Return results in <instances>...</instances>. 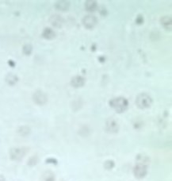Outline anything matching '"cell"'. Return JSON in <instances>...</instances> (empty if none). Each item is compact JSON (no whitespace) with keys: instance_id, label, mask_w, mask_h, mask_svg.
Returning a JSON list of instances; mask_svg holds the SVG:
<instances>
[{"instance_id":"4","label":"cell","mask_w":172,"mask_h":181,"mask_svg":"<svg viewBox=\"0 0 172 181\" xmlns=\"http://www.w3.org/2000/svg\"><path fill=\"white\" fill-rule=\"evenodd\" d=\"M148 172H149V165L141 163H137L133 170L134 176L138 179H143L147 176Z\"/></svg>"},{"instance_id":"15","label":"cell","mask_w":172,"mask_h":181,"mask_svg":"<svg viewBox=\"0 0 172 181\" xmlns=\"http://www.w3.org/2000/svg\"><path fill=\"white\" fill-rule=\"evenodd\" d=\"M41 181H55V174L52 171H46L41 176Z\"/></svg>"},{"instance_id":"6","label":"cell","mask_w":172,"mask_h":181,"mask_svg":"<svg viewBox=\"0 0 172 181\" xmlns=\"http://www.w3.org/2000/svg\"><path fill=\"white\" fill-rule=\"evenodd\" d=\"M97 23H98V19L95 15H92V14L84 16L82 19V24L87 29H94Z\"/></svg>"},{"instance_id":"2","label":"cell","mask_w":172,"mask_h":181,"mask_svg":"<svg viewBox=\"0 0 172 181\" xmlns=\"http://www.w3.org/2000/svg\"><path fill=\"white\" fill-rule=\"evenodd\" d=\"M152 104V98L149 94L142 92L137 96L136 98V105L139 109L145 110L151 107Z\"/></svg>"},{"instance_id":"21","label":"cell","mask_w":172,"mask_h":181,"mask_svg":"<svg viewBox=\"0 0 172 181\" xmlns=\"http://www.w3.org/2000/svg\"><path fill=\"white\" fill-rule=\"evenodd\" d=\"M136 23L138 25H142L143 23V17L142 15L137 16V19H136Z\"/></svg>"},{"instance_id":"19","label":"cell","mask_w":172,"mask_h":181,"mask_svg":"<svg viewBox=\"0 0 172 181\" xmlns=\"http://www.w3.org/2000/svg\"><path fill=\"white\" fill-rule=\"evenodd\" d=\"M22 50H23V53H25V55H30L33 51V46L29 44L25 45L23 46V49H22Z\"/></svg>"},{"instance_id":"10","label":"cell","mask_w":172,"mask_h":181,"mask_svg":"<svg viewBox=\"0 0 172 181\" xmlns=\"http://www.w3.org/2000/svg\"><path fill=\"white\" fill-rule=\"evenodd\" d=\"M55 8L60 11H67L70 8V2L66 0H60L55 3Z\"/></svg>"},{"instance_id":"9","label":"cell","mask_w":172,"mask_h":181,"mask_svg":"<svg viewBox=\"0 0 172 181\" xmlns=\"http://www.w3.org/2000/svg\"><path fill=\"white\" fill-rule=\"evenodd\" d=\"M70 83H71V87L75 88H83L86 83V80L82 76H76L71 78Z\"/></svg>"},{"instance_id":"3","label":"cell","mask_w":172,"mask_h":181,"mask_svg":"<svg viewBox=\"0 0 172 181\" xmlns=\"http://www.w3.org/2000/svg\"><path fill=\"white\" fill-rule=\"evenodd\" d=\"M28 152V149L25 147L13 148L10 150V157L12 161H19L23 159L26 153Z\"/></svg>"},{"instance_id":"23","label":"cell","mask_w":172,"mask_h":181,"mask_svg":"<svg viewBox=\"0 0 172 181\" xmlns=\"http://www.w3.org/2000/svg\"><path fill=\"white\" fill-rule=\"evenodd\" d=\"M0 181H5V178L2 175H0Z\"/></svg>"},{"instance_id":"17","label":"cell","mask_w":172,"mask_h":181,"mask_svg":"<svg viewBox=\"0 0 172 181\" xmlns=\"http://www.w3.org/2000/svg\"><path fill=\"white\" fill-rule=\"evenodd\" d=\"M18 133L22 137H27L30 134V128L26 126V125H23V126L19 127L18 130Z\"/></svg>"},{"instance_id":"1","label":"cell","mask_w":172,"mask_h":181,"mask_svg":"<svg viewBox=\"0 0 172 181\" xmlns=\"http://www.w3.org/2000/svg\"><path fill=\"white\" fill-rule=\"evenodd\" d=\"M109 105L117 113L122 114L126 111L128 108V101L125 97L119 96L111 98L109 101Z\"/></svg>"},{"instance_id":"5","label":"cell","mask_w":172,"mask_h":181,"mask_svg":"<svg viewBox=\"0 0 172 181\" xmlns=\"http://www.w3.org/2000/svg\"><path fill=\"white\" fill-rule=\"evenodd\" d=\"M105 129H106V131L109 134H117L119 131V125L114 119L110 118L106 121Z\"/></svg>"},{"instance_id":"13","label":"cell","mask_w":172,"mask_h":181,"mask_svg":"<svg viewBox=\"0 0 172 181\" xmlns=\"http://www.w3.org/2000/svg\"><path fill=\"white\" fill-rule=\"evenodd\" d=\"M85 8L89 12L95 11L98 9V3L95 0H87L85 3Z\"/></svg>"},{"instance_id":"12","label":"cell","mask_w":172,"mask_h":181,"mask_svg":"<svg viewBox=\"0 0 172 181\" xmlns=\"http://www.w3.org/2000/svg\"><path fill=\"white\" fill-rule=\"evenodd\" d=\"M42 37L46 40H52L56 37V33L52 29L49 27L44 28L42 32Z\"/></svg>"},{"instance_id":"22","label":"cell","mask_w":172,"mask_h":181,"mask_svg":"<svg viewBox=\"0 0 172 181\" xmlns=\"http://www.w3.org/2000/svg\"><path fill=\"white\" fill-rule=\"evenodd\" d=\"M46 161H47V162H49V161H51V162H49V163H52V164H57V161H56V160H55V159H53V158H49V159H48Z\"/></svg>"},{"instance_id":"11","label":"cell","mask_w":172,"mask_h":181,"mask_svg":"<svg viewBox=\"0 0 172 181\" xmlns=\"http://www.w3.org/2000/svg\"><path fill=\"white\" fill-rule=\"evenodd\" d=\"M161 25L166 30H171L172 28V20L171 17L168 15H165L160 19Z\"/></svg>"},{"instance_id":"16","label":"cell","mask_w":172,"mask_h":181,"mask_svg":"<svg viewBox=\"0 0 172 181\" xmlns=\"http://www.w3.org/2000/svg\"><path fill=\"white\" fill-rule=\"evenodd\" d=\"M18 81V76L14 74H12V73L8 74L7 76V77H6V82H7L9 85H10V86L15 85Z\"/></svg>"},{"instance_id":"8","label":"cell","mask_w":172,"mask_h":181,"mask_svg":"<svg viewBox=\"0 0 172 181\" xmlns=\"http://www.w3.org/2000/svg\"><path fill=\"white\" fill-rule=\"evenodd\" d=\"M51 25L55 28H62L64 24V20L60 14H53L49 19Z\"/></svg>"},{"instance_id":"18","label":"cell","mask_w":172,"mask_h":181,"mask_svg":"<svg viewBox=\"0 0 172 181\" xmlns=\"http://www.w3.org/2000/svg\"><path fill=\"white\" fill-rule=\"evenodd\" d=\"M115 167V162L113 160H107L104 163V168L107 170H111Z\"/></svg>"},{"instance_id":"7","label":"cell","mask_w":172,"mask_h":181,"mask_svg":"<svg viewBox=\"0 0 172 181\" xmlns=\"http://www.w3.org/2000/svg\"><path fill=\"white\" fill-rule=\"evenodd\" d=\"M33 100L37 105L43 106L48 102V96L42 91L38 90L36 91L33 95Z\"/></svg>"},{"instance_id":"14","label":"cell","mask_w":172,"mask_h":181,"mask_svg":"<svg viewBox=\"0 0 172 181\" xmlns=\"http://www.w3.org/2000/svg\"><path fill=\"white\" fill-rule=\"evenodd\" d=\"M136 160H137V163H141V164H147V165H149V166L151 162V160H150V158H149V157L148 156V155H146V154H143V153L138 154V155L137 156Z\"/></svg>"},{"instance_id":"20","label":"cell","mask_w":172,"mask_h":181,"mask_svg":"<svg viewBox=\"0 0 172 181\" xmlns=\"http://www.w3.org/2000/svg\"><path fill=\"white\" fill-rule=\"evenodd\" d=\"M37 161H38V158H37V157L34 156V157H30V159L29 160V161H28V164H29V165H35V164L37 163Z\"/></svg>"}]
</instances>
